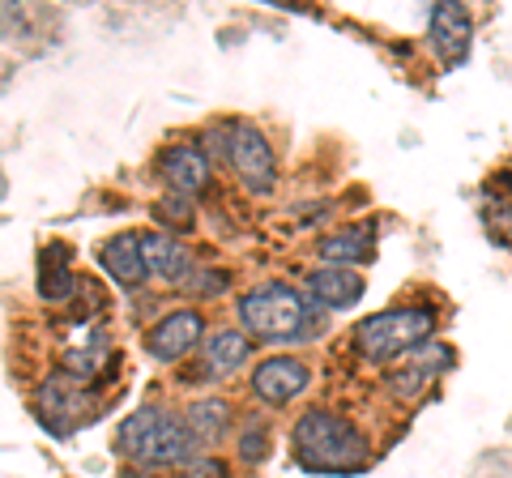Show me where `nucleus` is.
Here are the masks:
<instances>
[{
	"label": "nucleus",
	"mask_w": 512,
	"mask_h": 478,
	"mask_svg": "<svg viewBox=\"0 0 512 478\" xmlns=\"http://www.w3.org/2000/svg\"><path fill=\"white\" fill-rule=\"evenodd\" d=\"M120 453L128 461H137V466H192V457H197V436H192V427L180 423L175 414L167 410H137V414H128V419L120 423Z\"/></svg>",
	"instance_id": "1"
},
{
	"label": "nucleus",
	"mask_w": 512,
	"mask_h": 478,
	"mask_svg": "<svg viewBox=\"0 0 512 478\" xmlns=\"http://www.w3.org/2000/svg\"><path fill=\"white\" fill-rule=\"evenodd\" d=\"M299 461L316 474H350L363 466V436L338 414L308 410L295 427Z\"/></svg>",
	"instance_id": "2"
},
{
	"label": "nucleus",
	"mask_w": 512,
	"mask_h": 478,
	"mask_svg": "<svg viewBox=\"0 0 512 478\" xmlns=\"http://www.w3.org/2000/svg\"><path fill=\"white\" fill-rule=\"evenodd\" d=\"M431 329H436V312L431 308H389V312L367 316L355 329V346L367 359L384 363V359H397L419 342H427Z\"/></svg>",
	"instance_id": "3"
},
{
	"label": "nucleus",
	"mask_w": 512,
	"mask_h": 478,
	"mask_svg": "<svg viewBox=\"0 0 512 478\" xmlns=\"http://www.w3.org/2000/svg\"><path fill=\"white\" fill-rule=\"evenodd\" d=\"M239 325H244L248 333H256V338L286 342V338H295V333H303V325H308V304H303V295L291 291V286L265 282V286H256V291H248L244 299H239Z\"/></svg>",
	"instance_id": "4"
},
{
	"label": "nucleus",
	"mask_w": 512,
	"mask_h": 478,
	"mask_svg": "<svg viewBox=\"0 0 512 478\" xmlns=\"http://www.w3.org/2000/svg\"><path fill=\"white\" fill-rule=\"evenodd\" d=\"M227 163L235 167V175L252 188V193H269V188H274V180H278L274 150H269V141L256 133L252 124H235V129H231Z\"/></svg>",
	"instance_id": "5"
},
{
	"label": "nucleus",
	"mask_w": 512,
	"mask_h": 478,
	"mask_svg": "<svg viewBox=\"0 0 512 478\" xmlns=\"http://www.w3.org/2000/svg\"><path fill=\"white\" fill-rule=\"evenodd\" d=\"M431 47L444 56L448 69H457L470 56V13L448 0L431 9Z\"/></svg>",
	"instance_id": "6"
},
{
	"label": "nucleus",
	"mask_w": 512,
	"mask_h": 478,
	"mask_svg": "<svg viewBox=\"0 0 512 478\" xmlns=\"http://www.w3.org/2000/svg\"><path fill=\"white\" fill-rule=\"evenodd\" d=\"M252 389H256L261 402L282 406V402H291V397H299L303 389H308V368H303L299 359H286V355L265 359L252 376Z\"/></svg>",
	"instance_id": "7"
},
{
	"label": "nucleus",
	"mask_w": 512,
	"mask_h": 478,
	"mask_svg": "<svg viewBox=\"0 0 512 478\" xmlns=\"http://www.w3.org/2000/svg\"><path fill=\"white\" fill-rule=\"evenodd\" d=\"M201 333H205L201 312H188V308L184 312H171L167 321H158L154 333H150V355L158 363H171V359L188 355V346H197Z\"/></svg>",
	"instance_id": "8"
},
{
	"label": "nucleus",
	"mask_w": 512,
	"mask_h": 478,
	"mask_svg": "<svg viewBox=\"0 0 512 478\" xmlns=\"http://www.w3.org/2000/svg\"><path fill=\"white\" fill-rule=\"evenodd\" d=\"M158 171H163V180L180 197H192L210 184V163H205V154L197 146H171L163 158H158Z\"/></svg>",
	"instance_id": "9"
},
{
	"label": "nucleus",
	"mask_w": 512,
	"mask_h": 478,
	"mask_svg": "<svg viewBox=\"0 0 512 478\" xmlns=\"http://www.w3.org/2000/svg\"><path fill=\"white\" fill-rule=\"evenodd\" d=\"M141 257H146V269L167 282H184L188 278V248L180 239H171L167 231H150L141 235Z\"/></svg>",
	"instance_id": "10"
},
{
	"label": "nucleus",
	"mask_w": 512,
	"mask_h": 478,
	"mask_svg": "<svg viewBox=\"0 0 512 478\" xmlns=\"http://www.w3.org/2000/svg\"><path fill=\"white\" fill-rule=\"evenodd\" d=\"M308 291L316 295V304H325V308H350V304H359V295H363V278L355 269L325 265L308 278Z\"/></svg>",
	"instance_id": "11"
},
{
	"label": "nucleus",
	"mask_w": 512,
	"mask_h": 478,
	"mask_svg": "<svg viewBox=\"0 0 512 478\" xmlns=\"http://www.w3.org/2000/svg\"><path fill=\"white\" fill-rule=\"evenodd\" d=\"M99 261H103V269L120 286H141V278L150 274L146 257H141V235H116V239H107L103 252H99Z\"/></svg>",
	"instance_id": "12"
},
{
	"label": "nucleus",
	"mask_w": 512,
	"mask_h": 478,
	"mask_svg": "<svg viewBox=\"0 0 512 478\" xmlns=\"http://www.w3.org/2000/svg\"><path fill=\"white\" fill-rule=\"evenodd\" d=\"M448 363H453V350H448V346H431V355L423 350V355L414 359L410 368H402V372L389 376V389H393L397 397H419L427 380L436 376L440 368H448Z\"/></svg>",
	"instance_id": "13"
},
{
	"label": "nucleus",
	"mask_w": 512,
	"mask_h": 478,
	"mask_svg": "<svg viewBox=\"0 0 512 478\" xmlns=\"http://www.w3.org/2000/svg\"><path fill=\"white\" fill-rule=\"evenodd\" d=\"M372 231L367 227H346L338 235H329L325 244H320V257H325L329 265H359V261H372Z\"/></svg>",
	"instance_id": "14"
},
{
	"label": "nucleus",
	"mask_w": 512,
	"mask_h": 478,
	"mask_svg": "<svg viewBox=\"0 0 512 478\" xmlns=\"http://www.w3.org/2000/svg\"><path fill=\"white\" fill-rule=\"evenodd\" d=\"M39 291H43V299H52V304H60V299H69L77 291V282L69 274V248H64V244H52L43 252V261H39Z\"/></svg>",
	"instance_id": "15"
},
{
	"label": "nucleus",
	"mask_w": 512,
	"mask_h": 478,
	"mask_svg": "<svg viewBox=\"0 0 512 478\" xmlns=\"http://www.w3.org/2000/svg\"><path fill=\"white\" fill-rule=\"evenodd\" d=\"M248 359V338L235 329H218L210 342H205V372L210 376H227L239 363Z\"/></svg>",
	"instance_id": "16"
},
{
	"label": "nucleus",
	"mask_w": 512,
	"mask_h": 478,
	"mask_svg": "<svg viewBox=\"0 0 512 478\" xmlns=\"http://www.w3.org/2000/svg\"><path fill=\"white\" fill-rule=\"evenodd\" d=\"M188 427H192V436H197L201 444H214L222 436V427H227V406L222 402H197L188 410Z\"/></svg>",
	"instance_id": "17"
},
{
	"label": "nucleus",
	"mask_w": 512,
	"mask_h": 478,
	"mask_svg": "<svg viewBox=\"0 0 512 478\" xmlns=\"http://www.w3.org/2000/svg\"><path fill=\"white\" fill-rule=\"evenodd\" d=\"M158 210H163V218H167V222H192L188 197H167L163 205H158Z\"/></svg>",
	"instance_id": "18"
},
{
	"label": "nucleus",
	"mask_w": 512,
	"mask_h": 478,
	"mask_svg": "<svg viewBox=\"0 0 512 478\" xmlns=\"http://www.w3.org/2000/svg\"><path fill=\"white\" fill-rule=\"evenodd\" d=\"M188 478H227V470H222V461H192Z\"/></svg>",
	"instance_id": "19"
},
{
	"label": "nucleus",
	"mask_w": 512,
	"mask_h": 478,
	"mask_svg": "<svg viewBox=\"0 0 512 478\" xmlns=\"http://www.w3.org/2000/svg\"><path fill=\"white\" fill-rule=\"evenodd\" d=\"M239 453H244L248 461L265 457V432H248V436H244V444H239Z\"/></svg>",
	"instance_id": "20"
}]
</instances>
